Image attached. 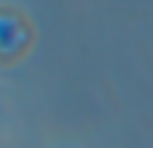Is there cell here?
I'll return each mask as SVG.
<instances>
[{"mask_svg":"<svg viewBox=\"0 0 153 148\" xmlns=\"http://www.w3.org/2000/svg\"><path fill=\"white\" fill-rule=\"evenodd\" d=\"M32 27L19 8L0 5V67L19 65L32 49Z\"/></svg>","mask_w":153,"mask_h":148,"instance_id":"cell-1","label":"cell"}]
</instances>
